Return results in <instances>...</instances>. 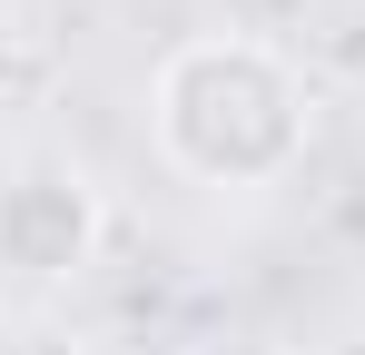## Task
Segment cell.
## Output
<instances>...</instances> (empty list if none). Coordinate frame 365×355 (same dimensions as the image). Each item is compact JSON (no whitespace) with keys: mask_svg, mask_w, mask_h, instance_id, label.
Segmentation results:
<instances>
[{"mask_svg":"<svg viewBox=\"0 0 365 355\" xmlns=\"http://www.w3.org/2000/svg\"><path fill=\"white\" fill-rule=\"evenodd\" d=\"M20 79H30V30H20V10L0 0V99H10Z\"/></svg>","mask_w":365,"mask_h":355,"instance_id":"3","label":"cell"},{"mask_svg":"<svg viewBox=\"0 0 365 355\" xmlns=\"http://www.w3.org/2000/svg\"><path fill=\"white\" fill-rule=\"evenodd\" d=\"M109 247V197L79 158H20L0 178V277L20 287H69Z\"/></svg>","mask_w":365,"mask_h":355,"instance_id":"2","label":"cell"},{"mask_svg":"<svg viewBox=\"0 0 365 355\" xmlns=\"http://www.w3.org/2000/svg\"><path fill=\"white\" fill-rule=\"evenodd\" d=\"M306 69L257 30H197L148 79V138L187 187L257 197L287 187L306 158Z\"/></svg>","mask_w":365,"mask_h":355,"instance_id":"1","label":"cell"}]
</instances>
